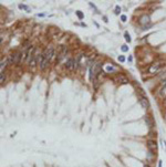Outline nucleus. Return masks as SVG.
<instances>
[{
    "instance_id": "20",
    "label": "nucleus",
    "mask_w": 166,
    "mask_h": 167,
    "mask_svg": "<svg viewBox=\"0 0 166 167\" xmlns=\"http://www.w3.org/2000/svg\"><path fill=\"white\" fill-rule=\"evenodd\" d=\"M103 19H104V22H108V18L106 17H103Z\"/></svg>"
},
{
    "instance_id": "3",
    "label": "nucleus",
    "mask_w": 166,
    "mask_h": 167,
    "mask_svg": "<svg viewBox=\"0 0 166 167\" xmlns=\"http://www.w3.org/2000/svg\"><path fill=\"white\" fill-rule=\"evenodd\" d=\"M140 104L143 109H149L150 108V102H149V100H147V97L145 95L140 96Z\"/></svg>"
},
{
    "instance_id": "2",
    "label": "nucleus",
    "mask_w": 166,
    "mask_h": 167,
    "mask_svg": "<svg viewBox=\"0 0 166 167\" xmlns=\"http://www.w3.org/2000/svg\"><path fill=\"white\" fill-rule=\"evenodd\" d=\"M147 148H149L150 152H156L157 151V144L154 140H149L147 141Z\"/></svg>"
},
{
    "instance_id": "7",
    "label": "nucleus",
    "mask_w": 166,
    "mask_h": 167,
    "mask_svg": "<svg viewBox=\"0 0 166 167\" xmlns=\"http://www.w3.org/2000/svg\"><path fill=\"white\" fill-rule=\"evenodd\" d=\"M145 123L150 128H152L154 126V122H153V120H152L151 116H145Z\"/></svg>"
},
{
    "instance_id": "21",
    "label": "nucleus",
    "mask_w": 166,
    "mask_h": 167,
    "mask_svg": "<svg viewBox=\"0 0 166 167\" xmlns=\"http://www.w3.org/2000/svg\"><path fill=\"white\" fill-rule=\"evenodd\" d=\"M164 104H165V106H166V99H165V102H164Z\"/></svg>"
},
{
    "instance_id": "22",
    "label": "nucleus",
    "mask_w": 166,
    "mask_h": 167,
    "mask_svg": "<svg viewBox=\"0 0 166 167\" xmlns=\"http://www.w3.org/2000/svg\"><path fill=\"white\" fill-rule=\"evenodd\" d=\"M144 167H150V166H144Z\"/></svg>"
},
{
    "instance_id": "15",
    "label": "nucleus",
    "mask_w": 166,
    "mask_h": 167,
    "mask_svg": "<svg viewBox=\"0 0 166 167\" xmlns=\"http://www.w3.org/2000/svg\"><path fill=\"white\" fill-rule=\"evenodd\" d=\"M121 50L123 51V52H126V51H128V47H127V45H125V44H124V45H122Z\"/></svg>"
},
{
    "instance_id": "16",
    "label": "nucleus",
    "mask_w": 166,
    "mask_h": 167,
    "mask_svg": "<svg viewBox=\"0 0 166 167\" xmlns=\"http://www.w3.org/2000/svg\"><path fill=\"white\" fill-rule=\"evenodd\" d=\"M120 11H121V8H120L118 6H116V7H115V13H116V15H118Z\"/></svg>"
},
{
    "instance_id": "13",
    "label": "nucleus",
    "mask_w": 166,
    "mask_h": 167,
    "mask_svg": "<svg viewBox=\"0 0 166 167\" xmlns=\"http://www.w3.org/2000/svg\"><path fill=\"white\" fill-rule=\"evenodd\" d=\"M105 70H106L108 72H112V71H115V68H113V67H110V65H108L106 68H105Z\"/></svg>"
},
{
    "instance_id": "10",
    "label": "nucleus",
    "mask_w": 166,
    "mask_h": 167,
    "mask_svg": "<svg viewBox=\"0 0 166 167\" xmlns=\"http://www.w3.org/2000/svg\"><path fill=\"white\" fill-rule=\"evenodd\" d=\"M4 80H6V75H4L3 72H1V74H0V83H3Z\"/></svg>"
},
{
    "instance_id": "14",
    "label": "nucleus",
    "mask_w": 166,
    "mask_h": 167,
    "mask_svg": "<svg viewBox=\"0 0 166 167\" xmlns=\"http://www.w3.org/2000/svg\"><path fill=\"white\" fill-rule=\"evenodd\" d=\"M76 16L79 17V19H83L84 18V16H83V13L81 11H76Z\"/></svg>"
},
{
    "instance_id": "18",
    "label": "nucleus",
    "mask_w": 166,
    "mask_h": 167,
    "mask_svg": "<svg viewBox=\"0 0 166 167\" xmlns=\"http://www.w3.org/2000/svg\"><path fill=\"white\" fill-rule=\"evenodd\" d=\"M121 20H122L123 22H125V21H126V16H125V15H122V16H121Z\"/></svg>"
},
{
    "instance_id": "19",
    "label": "nucleus",
    "mask_w": 166,
    "mask_h": 167,
    "mask_svg": "<svg viewBox=\"0 0 166 167\" xmlns=\"http://www.w3.org/2000/svg\"><path fill=\"white\" fill-rule=\"evenodd\" d=\"M158 167H162V160L158 162Z\"/></svg>"
},
{
    "instance_id": "8",
    "label": "nucleus",
    "mask_w": 166,
    "mask_h": 167,
    "mask_svg": "<svg viewBox=\"0 0 166 167\" xmlns=\"http://www.w3.org/2000/svg\"><path fill=\"white\" fill-rule=\"evenodd\" d=\"M165 95H166V85H162V87L159 89V92H158V96L164 97Z\"/></svg>"
},
{
    "instance_id": "17",
    "label": "nucleus",
    "mask_w": 166,
    "mask_h": 167,
    "mask_svg": "<svg viewBox=\"0 0 166 167\" xmlns=\"http://www.w3.org/2000/svg\"><path fill=\"white\" fill-rule=\"evenodd\" d=\"M118 61L120 62H124V61H125V58H124L123 55H120V57H118Z\"/></svg>"
},
{
    "instance_id": "11",
    "label": "nucleus",
    "mask_w": 166,
    "mask_h": 167,
    "mask_svg": "<svg viewBox=\"0 0 166 167\" xmlns=\"http://www.w3.org/2000/svg\"><path fill=\"white\" fill-rule=\"evenodd\" d=\"M6 65H7V60H2L1 61V72H3V68H6Z\"/></svg>"
},
{
    "instance_id": "9",
    "label": "nucleus",
    "mask_w": 166,
    "mask_h": 167,
    "mask_svg": "<svg viewBox=\"0 0 166 167\" xmlns=\"http://www.w3.org/2000/svg\"><path fill=\"white\" fill-rule=\"evenodd\" d=\"M124 38H125L126 42H128V43L131 42V35L128 34V32H125V33H124Z\"/></svg>"
},
{
    "instance_id": "4",
    "label": "nucleus",
    "mask_w": 166,
    "mask_h": 167,
    "mask_svg": "<svg viewBox=\"0 0 166 167\" xmlns=\"http://www.w3.org/2000/svg\"><path fill=\"white\" fill-rule=\"evenodd\" d=\"M116 82L118 83H122V84H127L128 83V79L125 76V75H123V74H118V75L114 79Z\"/></svg>"
},
{
    "instance_id": "6",
    "label": "nucleus",
    "mask_w": 166,
    "mask_h": 167,
    "mask_svg": "<svg viewBox=\"0 0 166 167\" xmlns=\"http://www.w3.org/2000/svg\"><path fill=\"white\" fill-rule=\"evenodd\" d=\"M66 68L68 69V70H73V69H74V60L69 59L66 63Z\"/></svg>"
},
{
    "instance_id": "1",
    "label": "nucleus",
    "mask_w": 166,
    "mask_h": 167,
    "mask_svg": "<svg viewBox=\"0 0 166 167\" xmlns=\"http://www.w3.org/2000/svg\"><path fill=\"white\" fill-rule=\"evenodd\" d=\"M161 69H162V63H154L150 67L149 72L151 74H155V73H158L161 71Z\"/></svg>"
},
{
    "instance_id": "5",
    "label": "nucleus",
    "mask_w": 166,
    "mask_h": 167,
    "mask_svg": "<svg viewBox=\"0 0 166 167\" xmlns=\"http://www.w3.org/2000/svg\"><path fill=\"white\" fill-rule=\"evenodd\" d=\"M138 23L142 25V26H144V25H146V23H150V16L143 15V16L140 18V20H138Z\"/></svg>"
},
{
    "instance_id": "12",
    "label": "nucleus",
    "mask_w": 166,
    "mask_h": 167,
    "mask_svg": "<svg viewBox=\"0 0 166 167\" xmlns=\"http://www.w3.org/2000/svg\"><path fill=\"white\" fill-rule=\"evenodd\" d=\"M19 8H20V9H23V10H27L28 12H29V10H30V9L28 8L27 6H25V4H19Z\"/></svg>"
}]
</instances>
